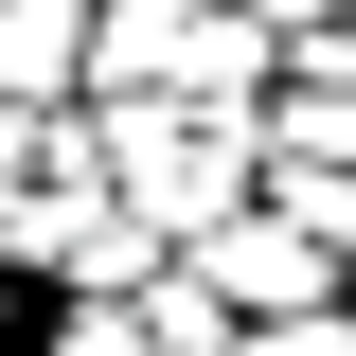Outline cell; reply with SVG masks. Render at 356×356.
<instances>
[{
    "label": "cell",
    "instance_id": "6da1fadb",
    "mask_svg": "<svg viewBox=\"0 0 356 356\" xmlns=\"http://www.w3.org/2000/svg\"><path fill=\"white\" fill-rule=\"evenodd\" d=\"M54 36H72V0H0V89H36Z\"/></svg>",
    "mask_w": 356,
    "mask_h": 356
},
{
    "label": "cell",
    "instance_id": "7a4b0ae2",
    "mask_svg": "<svg viewBox=\"0 0 356 356\" xmlns=\"http://www.w3.org/2000/svg\"><path fill=\"white\" fill-rule=\"evenodd\" d=\"M321 54H356V36H321Z\"/></svg>",
    "mask_w": 356,
    "mask_h": 356
}]
</instances>
